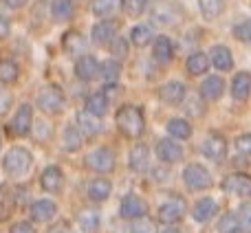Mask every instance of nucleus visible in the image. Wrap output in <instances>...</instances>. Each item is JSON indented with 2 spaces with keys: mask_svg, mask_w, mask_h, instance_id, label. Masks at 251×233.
Returning <instances> with one entry per match:
<instances>
[{
  "mask_svg": "<svg viewBox=\"0 0 251 233\" xmlns=\"http://www.w3.org/2000/svg\"><path fill=\"white\" fill-rule=\"evenodd\" d=\"M115 121H117L119 132H122L124 137H128V139L141 137L143 130H146V119H143L141 108H139V106H132V104L122 106V108L117 110Z\"/></svg>",
  "mask_w": 251,
  "mask_h": 233,
  "instance_id": "f257e3e1",
  "label": "nucleus"
},
{
  "mask_svg": "<svg viewBox=\"0 0 251 233\" xmlns=\"http://www.w3.org/2000/svg\"><path fill=\"white\" fill-rule=\"evenodd\" d=\"M31 163H33V154H31L26 147H20V145L11 147V150L2 156V169L11 178L25 176L31 169Z\"/></svg>",
  "mask_w": 251,
  "mask_h": 233,
  "instance_id": "f03ea898",
  "label": "nucleus"
},
{
  "mask_svg": "<svg viewBox=\"0 0 251 233\" xmlns=\"http://www.w3.org/2000/svg\"><path fill=\"white\" fill-rule=\"evenodd\" d=\"M150 18L159 26H176L183 20V9L174 0H156L150 9Z\"/></svg>",
  "mask_w": 251,
  "mask_h": 233,
  "instance_id": "7ed1b4c3",
  "label": "nucleus"
},
{
  "mask_svg": "<svg viewBox=\"0 0 251 233\" xmlns=\"http://www.w3.org/2000/svg\"><path fill=\"white\" fill-rule=\"evenodd\" d=\"M183 183H185L187 189L192 191H201L207 189L212 185V174L207 172V167L201 163H190L183 169Z\"/></svg>",
  "mask_w": 251,
  "mask_h": 233,
  "instance_id": "20e7f679",
  "label": "nucleus"
},
{
  "mask_svg": "<svg viewBox=\"0 0 251 233\" xmlns=\"http://www.w3.org/2000/svg\"><path fill=\"white\" fill-rule=\"evenodd\" d=\"M38 108L47 115H55L64 108V93L60 86L55 84H49L42 91L38 93Z\"/></svg>",
  "mask_w": 251,
  "mask_h": 233,
  "instance_id": "39448f33",
  "label": "nucleus"
},
{
  "mask_svg": "<svg viewBox=\"0 0 251 233\" xmlns=\"http://www.w3.org/2000/svg\"><path fill=\"white\" fill-rule=\"evenodd\" d=\"M84 163H86L88 169H93L97 174H108L115 169V152L110 147H95L86 154Z\"/></svg>",
  "mask_w": 251,
  "mask_h": 233,
  "instance_id": "423d86ee",
  "label": "nucleus"
},
{
  "mask_svg": "<svg viewBox=\"0 0 251 233\" xmlns=\"http://www.w3.org/2000/svg\"><path fill=\"white\" fill-rule=\"evenodd\" d=\"M119 216L126 220H141L148 216V203L137 194H128L119 203Z\"/></svg>",
  "mask_w": 251,
  "mask_h": 233,
  "instance_id": "0eeeda50",
  "label": "nucleus"
},
{
  "mask_svg": "<svg viewBox=\"0 0 251 233\" xmlns=\"http://www.w3.org/2000/svg\"><path fill=\"white\" fill-rule=\"evenodd\" d=\"M221 189L227 191V194L240 196V198H249L251 196V176L249 174H243V172L229 174V176L223 178Z\"/></svg>",
  "mask_w": 251,
  "mask_h": 233,
  "instance_id": "6e6552de",
  "label": "nucleus"
},
{
  "mask_svg": "<svg viewBox=\"0 0 251 233\" xmlns=\"http://www.w3.org/2000/svg\"><path fill=\"white\" fill-rule=\"evenodd\" d=\"M185 200L181 198V196H172L170 200H165L163 205L159 207V211H156V216H159V220L163 222V225H174V222H178L183 216H185Z\"/></svg>",
  "mask_w": 251,
  "mask_h": 233,
  "instance_id": "1a4fd4ad",
  "label": "nucleus"
},
{
  "mask_svg": "<svg viewBox=\"0 0 251 233\" xmlns=\"http://www.w3.org/2000/svg\"><path fill=\"white\" fill-rule=\"evenodd\" d=\"M9 130H11L13 137H26L33 130V108H31V104H22L16 110L11 123H9Z\"/></svg>",
  "mask_w": 251,
  "mask_h": 233,
  "instance_id": "9d476101",
  "label": "nucleus"
},
{
  "mask_svg": "<svg viewBox=\"0 0 251 233\" xmlns=\"http://www.w3.org/2000/svg\"><path fill=\"white\" fill-rule=\"evenodd\" d=\"M201 152H203V156L209 161H221L223 156L227 154V139L216 132L207 134V137L203 139V143H201Z\"/></svg>",
  "mask_w": 251,
  "mask_h": 233,
  "instance_id": "9b49d317",
  "label": "nucleus"
},
{
  "mask_svg": "<svg viewBox=\"0 0 251 233\" xmlns=\"http://www.w3.org/2000/svg\"><path fill=\"white\" fill-rule=\"evenodd\" d=\"M156 156H159V161H163V163H178V161L183 159V147L176 139L165 137L156 143Z\"/></svg>",
  "mask_w": 251,
  "mask_h": 233,
  "instance_id": "f8f14e48",
  "label": "nucleus"
},
{
  "mask_svg": "<svg viewBox=\"0 0 251 233\" xmlns=\"http://www.w3.org/2000/svg\"><path fill=\"white\" fill-rule=\"evenodd\" d=\"M185 95H187V88H185V84L178 82V79H170V82H165L159 91L161 101L168 104V106H178L183 99H185Z\"/></svg>",
  "mask_w": 251,
  "mask_h": 233,
  "instance_id": "ddd939ff",
  "label": "nucleus"
},
{
  "mask_svg": "<svg viewBox=\"0 0 251 233\" xmlns=\"http://www.w3.org/2000/svg\"><path fill=\"white\" fill-rule=\"evenodd\" d=\"M100 70L101 64L93 55H79L77 62H75V75H77L79 82H93L100 75Z\"/></svg>",
  "mask_w": 251,
  "mask_h": 233,
  "instance_id": "4468645a",
  "label": "nucleus"
},
{
  "mask_svg": "<svg viewBox=\"0 0 251 233\" xmlns=\"http://www.w3.org/2000/svg\"><path fill=\"white\" fill-rule=\"evenodd\" d=\"M55 213H57V205L49 198L35 200V203L29 207V216H31L33 222H49Z\"/></svg>",
  "mask_w": 251,
  "mask_h": 233,
  "instance_id": "2eb2a0df",
  "label": "nucleus"
},
{
  "mask_svg": "<svg viewBox=\"0 0 251 233\" xmlns=\"http://www.w3.org/2000/svg\"><path fill=\"white\" fill-rule=\"evenodd\" d=\"M40 185H42V189L49 191V194L60 191L62 185H64V174H62V169L57 167V165H49L42 172V176H40Z\"/></svg>",
  "mask_w": 251,
  "mask_h": 233,
  "instance_id": "dca6fc26",
  "label": "nucleus"
},
{
  "mask_svg": "<svg viewBox=\"0 0 251 233\" xmlns=\"http://www.w3.org/2000/svg\"><path fill=\"white\" fill-rule=\"evenodd\" d=\"M117 22L115 20H100L91 31V38L95 44H108L117 38Z\"/></svg>",
  "mask_w": 251,
  "mask_h": 233,
  "instance_id": "f3484780",
  "label": "nucleus"
},
{
  "mask_svg": "<svg viewBox=\"0 0 251 233\" xmlns=\"http://www.w3.org/2000/svg\"><path fill=\"white\" fill-rule=\"evenodd\" d=\"M128 165L132 172L141 174L148 169V165H150V150H148V145H143V143H137V145L130 150L128 154Z\"/></svg>",
  "mask_w": 251,
  "mask_h": 233,
  "instance_id": "a211bd4d",
  "label": "nucleus"
},
{
  "mask_svg": "<svg viewBox=\"0 0 251 233\" xmlns=\"http://www.w3.org/2000/svg\"><path fill=\"white\" fill-rule=\"evenodd\" d=\"M223 91H225V82L218 75H207L201 84V97L205 101H216L223 95Z\"/></svg>",
  "mask_w": 251,
  "mask_h": 233,
  "instance_id": "6ab92c4d",
  "label": "nucleus"
},
{
  "mask_svg": "<svg viewBox=\"0 0 251 233\" xmlns=\"http://www.w3.org/2000/svg\"><path fill=\"white\" fill-rule=\"evenodd\" d=\"M152 57H154L159 64H170L174 57V44L168 35H159L154 38V47H152Z\"/></svg>",
  "mask_w": 251,
  "mask_h": 233,
  "instance_id": "aec40b11",
  "label": "nucleus"
},
{
  "mask_svg": "<svg viewBox=\"0 0 251 233\" xmlns=\"http://www.w3.org/2000/svg\"><path fill=\"white\" fill-rule=\"evenodd\" d=\"M209 62L216 66L218 70H231L234 69V55L225 44H214L212 53H209Z\"/></svg>",
  "mask_w": 251,
  "mask_h": 233,
  "instance_id": "412c9836",
  "label": "nucleus"
},
{
  "mask_svg": "<svg viewBox=\"0 0 251 233\" xmlns=\"http://www.w3.org/2000/svg\"><path fill=\"white\" fill-rule=\"evenodd\" d=\"M216 211H218V205H216V200L214 198H201L199 203L194 205V209H192V218H194L196 222H209L214 216H216Z\"/></svg>",
  "mask_w": 251,
  "mask_h": 233,
  "instance_id": "4be33fe9",
  "label": "nucleus"
},
{
  "mask_svg": "<svg viewBox=\"0 0 251 233\" xmlns=\"http://www.w3.org/2000/svg\"><path fill=\"white\" fill-rule=\"evenodd\" d=\"M77 128L86 137H97L104 130V123H101V119H97V116L88 115L86 110H82V113H77Z\"/></svg>",
  "mask_w": 251,
  "mask_h": 233,
  "instance_id": "5701e85b",
  "label": "nucleus"
},
{
  "mask_svg": "<svg viewBox=\"0 0 251 233\" xmlns=\"http://www.w3.org/2000/svg\"><path fill=\"white\" fill-rule=\"evenodd\" d=\"M251 93V73L247 70H240L236 73L234 82H231V95H234L236 101H245Z\"/></svg>",
  "mask_w": 251,
  "mask_h": 233,
  "instance_id": "b1692460",
  "label": "nucleus"
},
{
  "mask_svg": "<svg viewBox=\"0 0 251 233\" xmlns=\"http://www.w3.org/2000/svg\"><path fill=\"white\" fill-rule=\"evenodd\" d=\"M62 47H64L66 53H71V55H79V53H84V47H86V38H84L79 31H66L64 35H62Z\"/></svg>",
  "mask_w": 251,
  "mask_h": 233,
  "instance_id": "393cba45",
  "label": "nucleus"
},
{
  "mask_svg": "<svg viewBox=\"0 0 251 233\" xmlns=\"http://www.w3.org/2000/svg\"><path fill=\"white\" fill-rule=\"evenodd\" d=\"M119 9H122V0H93L91 2V11L101 20H110V16H115Z\"/></svg>",
  "mask_w": 251,
  "mask_h": 233,
  "instance_id": "a878e982",
  "label": "nucleus"
},
{
  "mask_svg": "<svg viewBox=\"0 0 251 233\" xmlns=\"http://www.w3.org/2000/svg\"><path fill=\"white\" fill-rule=\"evenodd\" d=\"M101 82H104L106 88H113L115 84L119 82V75H122V64H119L117 60H106L101 62Z\"/></svg>",
  "mask_w": 251,
  "mask_h": 233,
  "instance_id": "bb28decb",
  "label": "nucleus"
},
{
  "mask_svg": "<svg viewBox=\"0 0 251 233\" xmlns=\"http://www.w3.org/2000/svg\"><path fill=\"white\" fill-rule=\"evenodd\" d=\"M110 191H113V183L108 181V178H95V181H91V185H88V198L95 200V203H101V200H106L110 196Z\"/></svg>",
  "mask_w": 251,
  "mask_h": 233,
  "instance_id": "cd10ccee",
  "label": "nucleus"
},
{
  "mask_svg": "<svg viewBox=\"0 0 251 233\" xmlns=\"http://www.w3.org/2000/svg\"><path fill=\"white\" fill-rule=\"evenodd\" d=\"M106 110H108V95L106 93H93L91 97L86 99V113L97 116V119H101V116L106 115Z\"/></svg>",
  "mask_w": 251,
  "mask_h": 233,
  "instance_id": "c85d7f7f",
  "label": "nucleus"
},
{
  "mask_svg": "<svg viewBox=\"0 0 251 233\" xmlns=\"http://www.w3.org/2000/svg\"><path fill=\"white\" fill-rule=\"evenodd\" d=\"M209 57L205 55V53H192L190 57L185 60V69H187V73L190 75H194V77H199V75H205L207 73V69H209Z\"/></svg>",
  "mask_w": 251,
  "mask_h": 233,
  "instance_id": "c756f323",
  "label": "nucleus"
},
{
  "mask_svg": "<svg viewBox=\"0 0 251 233\" xmlns=\"http://www.w3.org/2000/svg\"><path fill=\"white\" fill-rule=\"evenodd\" d=\"M62 145L66 152H77L82 147V132L77 125H66L62 132Z\"/></svg>",
  "mask_w": 251,
  "mask_h": 233,
  "instance_id": "7c9ffc66",
  "label": "nucleus"
},
{
  "mask_svg": "<svg viewBox=\"0 0 251 233\" xmlns=\"http://www.w3.org/2000/svg\"><path fill=\"white\" fill-rule=\"evenodd\" d=\"M165 128H168L170 137L176 139V141H183V139L192 137V125H190V121H185V119H170Z\"/></svg>",
  "mask_w": 251,
  "mask_h": 233,
  "instance_id": "2f4dec72",
  "label": "nucleus"
},
{
  "mask_svg": "<svg viewBox=\"0 0 251 233\" xmlns=\"http://www.w3.org/2000/svg\"><path fill=\"white\" fill-rule=\"evenodd\" d=\"M18 75H20V69H18L16 62L9 60V57H2L0 60V86L13 84L18 79Z\"/></svg>",
  "mask_w": 251,
  "mask_h": 233,
  "instance_id": "473e14b6",
  "label": "nucleus"
},
{
  "mask_svg": "<svg viewBox=\"0 0 251 233\" xmlns=\"http://www.w3.org/2000/svg\"><path fill=\"white\" fill-rule=\"evenodd\" d=\"M77 225L84 233H95L100 229V213L95 209H84L77 216Z\"/></svg>",
  "mask_w": 251,
  "mask_h": 233,
  "instance_id": "72a5a7b5",
  "label": "nucleus"
},
{
  "mask_svg": "<svg viewBox=\"0 0 251 233\" xmlns=\"http://www.w3.org/2000/svg\"><path fill=\"white\" fill-rule=\"evenodd\" d=\"M152 40H154V33H152V29L148 24H134L130 29V42L134 47H148Z\"/></svg>",
  "mask_w": 251,
  "mask_h": 233,
  "instance_id": "f704fd0d",
  "label": "nucleus"
},
{
  "mask_svg": "<svg viewBox=\"0 0 251 233\" xmlns=\"http://www.w3.org/2000/svg\"><path fill=\"white\" fill-rule=\"evenodd\" d=\"M199 9L205 20H216L225 9V0H199Z\"/></svg>",
  "mask_w": 251,
  "mask_h": 233,
  "instance_id": "c9c22d12",
  "label": "nucleus"
},
{
  "mask_svg": "<svg viewBox=\"0 0 251 233\" xmlns=\"http://www.w3.org/2000/svg\"><path fill=\"white\" fill-rule=\"evenodd\" d=\"M73 0H53L51 2V13L55 20H69V18H73Z\"/></svg>",
  "mask_w": 251,
  "mask_h": 233,
  "instance_id": "e433bc0d",
  "label": "nucleus"
},
{
  "mask_svg": "<svg viewBox=\"0 0 251 233\" xmlns=\"http://www.w3.org/2000/svg\"><path fill=\"white\" fill-rule=\"evenodd\" d=\"M216 229H218V233H236V231L240 229L238 216H236V213H231V211H227L225 216H221V220H218Z\"/></svg>",
  "mask_w": 251,
  "mask_h": 233,
  "instance_id": "4c0bfd02",
  "label": "nucleus"
},
{
  "mask_svg": "<svg viewBox=\"0 0 251 233\" xmlns=\"http://www.w3.org/2000/svg\"><path fill=\"white\" fill-rule=\"evenodd\" d=\"M234 38L240 40V42L251 44V18H247V20H243L240 24L234 26Z\"/></svg>",
  "mask_w": 251,
  "mask_h": 233,
  "instance_id": "58836bf2",
  "label": "nucleus"
},
{
  "mask_svg": "<svg viewBox=\"0 0 251 233\" xmlns=\"http://www.w3.org/2000/svg\"><path fill=\"white\" fill-rule=\"evenodd\" d=\"M148 0H122V9L130 16H139V13L146 11Z\"/></svg>",
  "mask_w": 251,
  "mask_h": 233,
  "instance_id": "ea45409f",
  "label": "nucleus"
},
{
  "mask_svg": "<svg viewBox=\"0 0 251 233\" xmlns=\"http://www.w3.org/2000/svg\"><path fill=\"white\" fill-rule=\"evenodd\" d=\"M130 233H156V227H154V222H152V220L141 218V220H134L132 222Z\"/></svg>",
  "mask_w": 251,
  "mask_h": 233,
  "instance_id": "a19ab883",
  "label": "nucleus"
},
{
  "mask_svg": "<svg viewBox=\"0 0 251 233\" xmlns=\"http://www.w3.org/2000/svg\"><path fill=\"white\" fill-rule=\"evenodd\" d=\"M236 150L245 156H251V132L249 134H240L236 139Z\"/></svg>",
  "mask_w": 251,
  "mask_h": 233,
  "instance_id": "79ce46f5",
  "label": "nucleus"
},
{
  "mask_svg": "<svg viewBox=\"0 0 251 233\" xmlns=\"http://www.w3.org/2000/svg\"><path fill=\"white\" fill-rule=\"evenodd\" d=\"M238 220H240V227L243 229L251 231V203H245L238 211Z\"/></svg>",
  "mask_w": 251,
  "mask_h": 233,
  "instance_id": "37998d69",
  "label": "nucleus"
},
{
  "mask_svg": "<svg viewBox=\"0 0 251 233\" xmlns=\"http://www.w3.org/2000/svg\"><path fill=\"white\" fill-rule=\"evenodd\" d=\"M110 53H113L115 57H126V53H128V47H126V40L119 35V38H115L113 42H110Z\"/></svg>",
  "mask_w": 251,
  "mask_h": 233,
  "instance_id": "c03bdc74",
  "label": "nucleus"
},
{
  "mask_svg": "<svg viewBox=\"0 0 251 233\" xmlns=\"http://www.w3.org/2000/svg\"><path fill=\"white\" fill-rule=\"evenodd\" d=\"M11 101H13V95L4 86H0V115H4L11 108Z\"/></svg>",
  "mask_w": 251,
  "mask_h": 233,
  "instance_id": "a18cd8bd",
  "label": "nucleus"
},
{
  "mask_svg": "<svg viewBox=\"0 0 251 233\" xmlns=\"http://www.w3.org/2000/svg\"><path fill=\"white\" fill-rule=\"evenodd\" d=\"M9 233H35V229H33V225H31V222L22 220V222H13L11 229H9Z\"/></svg>",
  "mask_w": 251,
  "mask_h": 233,
  "instance_id": "49530a36",
  "label": "nucleus"
},
{
  "mask_svg": "<svg viewBox=\"0 0 251 233\" xmlns=\"http://www.w3.org/2000/svg\"><path fill=\"white\" fill-rule=\"evenodd\" d=\"M9 33H11V22L7 20L4 13H0V40L9 38Z\"/></svg>",
  "mask_w": 251,
  "mask_h": 233,
  "instance_id": "de8ad7c7",
  "label": "nucleus"
},
{
  "mask_svg": "<svg viewBox=\"0 0 251 233\" xmlns=\"http://www.w3.org/2000/svg\"><path fill=\"white\" fill-rule=\"evenodd\" d=\"M0 2H2L4 7H9V9H20V7H25L26 4V0H0Z\"/></svg>",
  "mask_w": 251,
  "mask_h": 233,
  "instance_id": "09e8293b",
  "label": "nucleus"
},
{
  "mask_svg": "<svg viewBox=\"0 0 251 233\" xmlns=\"http://www.w3.org/2000/svg\"><path fill=\"white\" fill-rule=\"evenodd\" d=\"M163 233H178L176 227H172V225H168V229H163Z\"/></svg>",
  "mask_w": 251,
  "mask_h": 233,
  "instance_id": "8fccbe9b",
  "label": "nucleus"
},
{
  "mask_svg": "<svg viewBox=\"0 0 251 233\" xmlns=\"http://www.w3.org/2000/svg\"><path fill=\"white\" fill-rule=\"evenodd\" d=\"M0 147H2V137H0Z\"/></svg>",
  "mask_w": 251,
  "mask_h": 233,
  "instance_id": "3c124183",
  "label": "nucleus"
}]
</instances>
